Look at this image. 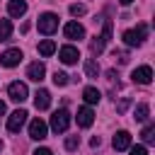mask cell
<instances>
[{"mask_svg":"<svg viewBox=\"0 0 155 155\" xmlns=\"http://www.w3.org/2000/svg\"><path fill=\"white\" fill-rule=\"evenodd\" d=\"M148 36V24H138L136 29H126L124 31V41L126 46H140Z\"/></svg>","mask_w":155,"mask_h":155,"instance_id":"obj_1","label":"cell"},{"mask_svg":"<svg viewBox=\"0 0 155 155\" xmlns=\"http://www.w3.org/2000/svg\"><path fill=\"white\" fill-rule=\"evenodd\" d=\"M109 39H111V22H109V19H104V29H102V34H99V36H94V39H92L90 51H92V53H102V51H104V46L109 44Z\"/></svg>","mask_w":155,"mask_h":155,"instance_id":"obj_2","label":"cell"},{"mask_svg":"<svg viewBox=\"0 0 155 155\" xmlns=\"http://www.w3.org/2000/svg\"><path fill=\"white\" fill-rule=\"evenodd\" d=\"M36 27H39V31L46 34V36L53 34V31L58 29V15H53V12H44V15H39Z\"/></svg>","mask_w":155,"mask_h":155,"instance_id":"obj_3","label":"cell"},{"mask_svg":"<svg viewBox=\"0 0 155 155\" xmlns=\"http://www.w3.org/2000/svg\"><path fill=\"white\" fill-rule=\"evenodd\" d=\"M68 126H70V114H68V109L53 111V116H51V128H53L56 133H63V131H68Z\"/></svg>","mask_w":155,"mask_h":155,"instance_id":"obj_4","label":"cell"},{"mask_svg":"<svg viewBox=\"0 0 155 155\" xmlns=\"http://www.w3.org/2000/svg\"><path fill=\"white\" fill-rule=\"evenodd\" d=\"M7 94H10V99H12V102L22 104V102L29 97V90H27V85H24V82H10Z\"/></svg>","mask_w":155,"mask_h":155,"instance_id":"obj_5","label":"cell"},{"mask_svg":"<svg viewBox=\"0 0 155 155\" xmlns=\"http://www.w3.org/2000/svg\"><path fill=\"white\" fill-rule=\"evenodd\" d=\"M27 116H29V114H27L24 109H17V111H12V114L7 116V131H10V133H17V131L24 126Z\"/></svg>","mask_w":155,"mask_h":155,"instance_id":"obj_6","label":"cell"},{"mask_svg":"<svg viewBox=\"0 0 155 155\" xmlns=\"http://www.w3.org/2000/svg\"><path fill=\"white\" fill-rule=\"evenodd\" d=\"M46 133H48V126H46V121H41V119H34V121L29 124V138H34V140H44V138H46Z\"/></svg>","mask_w":155,"mask_h":155,"instance_id":"obj_7","label":"cell"},{"mask_svg":"<svg viewBox=\"0 0 155 155\" xmlns=\"http://www.w3.org/2000/svg\"><path fill=\"white\" fill-rule=\"evenodd\" d=\"M131 78H133V82H138V85H150V80H153V68H150V65H140V68H136V70L131 73Z\"/></svg>","mask_w":155,"mask_h":155,"instance_id":"obj_8","label":"cell"},{"mask_svg":"<svg viewBox=\"0 0 155 155\" xmlns=\"http://www.w3.org/2000/svg\"><path fill=\"white\" fill-rule=\"evenodd\" d=\"M19 61H22V51H19V48H7V51L0 56V63H2L5 68H15Z\"/></svg>","mask_w":155,"mask_h":155,"instance_id":"obj_9","label":"cell"},{"mask_svg":"<svg viewBox=\"0 0 155 155\" xmlns=\"http://www.w3.org/2000/svg\"><path fill=\"white\" fill-rule=\"evenodd\" d=\"M44 75H46V65H44L41 61H34V63H29V68H27V78H29V80H34V82H41V80H44Z\"/></svg>","mask_w":155,"mask_h":155,"instance_id":"obj_10","label":"cell"},{"mask_svg":"<svg viewBox=\"0 0 155 155\" xmlns=\"http://www.w3.org/2000/svg\"><path fill=\"white\" fill-rule=\"evenodd\" d=\"M63 34H65V39H82L85 36V27L80 24V22H68L65 27H63Z\"/></svg>","mask_w":155,"mask_h":155,"instance_id":"obj_11","label":"cell"},{"mask_svg":"<svg viewBox=\"0 0 155 155\" xmlns=\"http://www.w3.org/2000/svg\"><path fill=\"white\" fill-rule=\"evenodd\" d=\"M58 58H61L65 65H73V63H78V58H80V51H78L75 46H63V48L58 51Z\"/></svg>","mask_w":155,"mask_h":155,"instance_id":"obj_12","label":"cell"},{"mask_svg":"<svg viewBox=\"0 0 155 155\" xmlns=\"http://www.w3.org/2000/svg\"><path fill=\"white\" fill-rule=\"evenodd\" d=\"M48 104H51V92L48 90H36V94H34V107L39 109V111H44V109H48Z\"/></svg>","mask_w":155,"mask_h":155,"instance_id":"obj_13","label":"cell"},{"mask_svg":"<svg viewBox=\"0 0 155 155\" xmlns=\"http://www.w3.org/2000/svg\"><path fill=\"white\" fill-rule=\"evenodd\" d=\"M111 145H114V150H126V148L131 145V133H128V131H116Z\"/></svg>","mask_w":155,"mask_h":155,"instance_id":"obj_14","label":"cell"},{"mask_svg":"<svg viewBox=\"0 0 155 155\" xmlns=\"http://www.w3.org/2000/svg\"><path fill=\"white\" fill-rule=\"evenodd\" d=\"M92 121H94V111H92L90 107H82V109H78V126L87 128V126H92Z\"/></svg>","mask_w":155,"mask_h":155,"instance_id":"obj_15","label":"cell"},{"mask_svg":"<svg viewBox=\"0 0 155 155\" xmlns=\"http://www.w3.org/2000/svg\"><path fill=\"white\" fill-rule=\"evenodd\" d=\"M7 12H10V17H22V15L27 12V2H24V0H10Z\"/></svg>","mask_w":155,"mask_h":155,"instance_id":"obj_16","label":"cell"},{"mask_svg":"<svg viewBox=\"0 0 155 155\" xmlns=\"http://www.w3.org/2000/svg\"><path fill=\"white\" fill-rule=\"evenodd\" d=\"M82 99H85L87 104H97V102L102 99V94H99L97 87H85V90H82Z\"/></svg>","mask_w":155,"mask_h":155,"instance_id":"obj_17","label":"cell"},{"mask_svg":"<svg viewBox=\"0 0 155 155\" xmlns=\"http://www.w3.org/2000/svg\"><path fill=\"white\" fill-rule=\"evenodd\" d=\"M85 75H87V78H97V75H99V65H97L94 58H87V61H85Z\"/></svg>","mask_w":155,"mask_h":155,"instance_id":"obj_18","label":"cell"},{"mask_svg":"<svg viewBox=\"0 0 155 155\" xmlns=\"http://www.w3.org/2000/svg\"><path fill=\"white\" fill-rule=\"evenodd\" d=\"M12 34V22L10 19H0V41H7Z\"/></svg>","mask_w":155,"mask_h":155,"instance_id":"obj_19","label":"cell"},{"mask_svg":"<svg viewBox=\"0 0 155 155\" xmlns=\"http://www.w3.org/2000/svg\"><path fill=\"white\" fill-rule=\"evenodd\" d=\"M53 51H56V44H53L51 39H44V41L39 44V53H41V56H51Z\"/></svg>","mask_w":155,"mask_h":155,"instance_id":"obj_20","label":"cell"},{"mask_svg":"<svg viewBox=\"0 0 155 155\" xmlns=\"http://www.w3.org/2000/svg\"><path fill=\"white\" fill-rule=\"evenodd\" d=\"M148 114H150V107L143 102V104H138L136 107V111H133V116H136V121H145L148 119Z\"/></svg>","mask_w":155,"mask_h":155,"instance_id":"obj_21","label":"cell"},{"mask_svg":"<svg viewBox=\"0 0 155 155\" xmlns=\"http://www.w3.org/2000/svg\"><path fill=\"white\" fill-rule=\"evenodd\" d=\"M140 136H143V140H145V143H153V140H155V126H153V124H148V126L143 128V133H140Z\"/></svg>","mask_w":155,"mask_h":155,"instance_id":"obj_22","label":"cell"},{"mask_svg":"<svg viewBox=\"0 0 155 155\" xmlns=\"http://www.w3.org/2000/svg\"><path fill=\"white\" fill-rule=\"evenodd\" d=\"M68 78H70V75H65V73H63V70H56V73H53V82H56V85H61V87H63V85H68V82H70V80H68Z\"/></svg>","mask_w":155,"mask_h":155,"instance_id":"obj_23","label":"cell"},{"mask_svg":"<svg viewBox=\"0 0 155 155\" xmlns=\"http://www.w3.org/2000/svg\"><path fill=\"white\" fill-rule=\"evenodd\" d=\"M85 12H87V7H85V5H78V2H75V5H70V15H73V17H82Z\"/></svg>","mask_w":155,"mask_h":155,"instance_id":"obj_24","label":"cell"},{"mask_svg":"<svg viewBox=\"0 0 155 155\" xmlns=\"http://www.w3.org/2000/svg\"><path fill=\"white\" fill-rule=\"evenodd\" d=\"M78 145H80V138L78 136H68L65 138V150H75Z\"/></svg>","mask_w":155,"mask_h":155,"instance_id":"obj_25","label":"cell"},{"mask_svg":"<svg viewBox=\"0 0 155 155\" xmlns=\"http://www.w3.org/2000/svg\"><path fill=\"white\" fill-rule=\"evenodd\" d=\"M128 148H131V155H148L145 145H128Z\"/></svg>","mask_w":155,"mask_h":155,"instance_id":"obj_26","label":"cell"},{"mask_svg":"<svg viewBox=\"0 0 155 155\" xmlns=\"http://www.w3.org/2000/svg\"><path fill=\"white\" fill-rule=\"evenodd\" d=\"M114 58H116L119 63H128V53H126V51H114Z\"/></svg>","mask_w":155,"mask_h":155,"instance_id":"obj_27","label":"cell"},{"mask_svg":"<svg viewBox=\"0 0 155 155\" xmlns=\"http://www.w3.org/2000/svg\"><path fill=\"white\" fill-rule=\"evenodd\" d=\"M128 104H131V99H121V102L116 104V111H119V114H124V111L128 109Z\"/></svg>","mask_w":155,"mask_h":155,"instance_id":"obj_28","label":"cell"},{"mask_svg":"<svg viewBox=\"0 0 155 155\" xmlns=\"http://www.w3.org/2000/svg\"><path fill=\"white\" fill-rule=\"evenodd\" d=\"M34 155H53V153H51L48 148H36V150H34Z\"/></svg>","mask_w":155,"mask_h":155,"instance_id":"obj_29","label":"cell"},{"mask_svg":"<svg viewBox=\"0 0 155 155\" xmlns=\"http://www.w3.org/2000/svg\"><path fill=\"white\" fill-rule=\"evenodd\" d=\"M99 143H102V140H99V136H94V138L90 140V145H92V148H99Z\"/></svg>","mask_w":155,"mask_h":155,"instance_id":"obj_30","label":"cell"},{"mask_svg":"<svg viewBox=\"0 0 155 155\" xmlns=\"http://www.w3.org/2000/svg\"><path fill=\"white\" fill-rule=\"evenodd\" d=\"M2 114H5V102L0 99V116H2Z\"/></svg>","mask_w":155,"mask_h":155,"instance_id":"obj_31","label":"cell"},{"mask_svg":"<svg viewBox=\"0 0 155 155\" xmlns=\"http://www.w3.org/2000/svg\"><path fill=\"white\" fill-rule=\"evenodd\" d=\"M119 2H121V5H131L133 0H119Z\"/></svg>","mask_w":155,"mask_h":155,"instance_id":"obj_32","label":"cell"},{"mask_svg":"<svg viewBox=\"0 0 155 155\" xmlns=\"http://www.w3.org/2000/svg\"><path fill=\"white\" fill-rule=\"evenodd\" d=\"M0 150H2V143H0Z\"/></svg>","mask_w":155,"mask_h":155,"instance_id":"obj_33","label":"cell"}]
</instances>
